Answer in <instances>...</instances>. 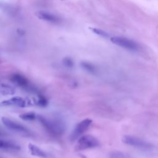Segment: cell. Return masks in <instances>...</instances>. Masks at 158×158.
Wrapping results in <instances>:
<instances>
[{
  "label": "cell",
  "instance_id": "cell-12",
  "mask_svg": "<svg viewBox=\"0 0 158 158\" xmlns=\"http://www.w3.org/2000/svg\"><path fill=\"white\" fill-rule=\"evenodd\" d=\"M1 93L3 95H12L15 93V89L11 86L3 83L1 86Z\"/></svg>",
  "mask_w": 158,
  "mask_h": 158
},
{
  "label": "cell",
  "instance_id": "cell-17",
  "mask_svg": "<svg viewBox=\"0 0 158 158\" xmlns=\"http://www.w3.org/2000/svg\"><path fill=\"white\" fill-rule=\"evenodd\" d=\"M62 63L64 65L68 68H72L74 65V62L72 58L69 57H65L62 59Z\"/></svg>",
  "mask_w": 158,
  "mask_h": 158
},
{
  "label": "cell",
  "instance_id": "cell-19",
  "mask_svg": "<svg viewBox=\"0 0 158 158\" xmlns=\"http://www.w3.org/2000/svg\"><path fill=\"white\" fill-rule=\"evenodd\" d=\"M62 1H64V0H62Z\"/></svg>",
  "mask_w": 158,
  "mask_h": 158
},
{
  "label": "cell",
  "instance_id": "cell-11",
  "mask_svg": "<svg viewBox=\"0 0 158 158\" xmlns=\"http://www.w3.org/2000/svg\"><path fill=\"white\" fill-rule=\"evenodd\" d=\"M0 149L19 150L20 148L18 144H15V143H13L9 141L0 139Z\"/></svg>",
  "mask_w": 158,
  "mask_h": 158
},
{
  "label": "cell",
  "instance_id": "cell-6",
  "mask_svg": "<svg viewBox=\"0 0 158 158\" xmlns=\"http://www.w3.org/2000/svg\"><path fill=\"white\" fill-rule=\"evenodd\" d=\"M29 102L30 101L20 96H14L8 99L2 101L0 102V106L1 107L17 106L20 107H24L30 105Z\"/></svg>",
  "mask_w": 158,
  "mask_h": 158
},
{
  "label": "cell",
  "instance_id": "cell-7",
  "mask_svg": "<svg viewBox=\"0 0 158 158\" xmlns=\"http://www.w3.org/2000/svg\"><path fill=\"white\" fill-rule=\"evenodd\" d=\"M1 121L2 123L6 126V127L10 130L22 133H27L28 132L27 128H25L23 125L12 120L8 117H2L1 118Z\"/></svg>",
  "mask_w": 158,
  "mask_h": 158
},
{
  "label": "cell",
  "instance_id": "cell-3",
  "mask_svg": "<svg viewBox=\"0 0 158 158\" xmlns=\"http://www.w3.org/2000/svg\"><path fill=\"white\" fill-rule=\"evenodd\" d=\"M110 40L116 45L129 51H137L139 49V46L136 42L125 37L114 36L110 38Z\"/></svg>",
  "mask_w": 158,
  "mask_h": 158
},
{
  "label": "cell",
  "instance_id": "cell-13",
  "mask_svg": "<svg viewBox=\"0 0 158 158\" xmlns=\"http://www.w3.org/2000/svg\"><path fill=\"white\" fill-rule=\"evenodd\" d=\"M81 67L88 72L91 73H96V67L91 63L88 62H81L80 63Z\"/></svg>",
  "mask_w": 158,
  "mask_h": 158
},
{
  "label": "cell",
  "instance_id": "cell-10",
  "mask_svg": "<svg viewBox=\"0 0 158 158\" xmlns=\"http://www.w3.org/2000/svg\"><path fill=\"white\" fill-rule=\"evenodd\" d=\"M28 149L30 152V154L32 156H36L40 158H47V154L46 152L43 151L41 149H40L37 146L32 144L29 143L28 145Z\"/></svg>",
  "mask_w": 158,
  "mask_h": 158
},
{
  "label": "cell",
  "instance_id": "cell-8",
  "mask_svg": "<svg viewBox=\"0 0 158 158\" xmlns=\"http://www.w3.org/2000/svg\"><path fill=\"white\" fill-rule=\"evenodd\" d=\"M36 16L42 20L53 24H59L62 21L60 17L48 11H38L36 12Z\"/></svg>",
  "mask_w": 158,
  "mask_h": 158
},
{
  "label": "cell",
  "instance_id": "cell-2",
  "mask_svg": "<svg viewBox=\"0 0 158 158\" xmlns=\"http://www.w3.org/2000/svg\"><path fill=\"white\" fill-rule=\"evenodd\" d=\"M99 145V142L94 136L86 135L79 138L75 146V150L77 151H83L85 149L96 148Z\"/></svg>",
  "mask_w": 158,
  "mask_h": 158
},
{
  "label": "cell",
  "instance_id": "cell-4",
  "mask_svg": "<svg viewBox=\"0 0 158 158\" xmlns=\"http://www.w3.org/2000/svg\"><path fill=\"white\" fill-rule=\"evenodd\" d=\"M122 141L127 144L131 145L143 150H149L152 148V145L149 143L133 136L126 135L123 138Z\"/></svg>",
  "mask_w": 158,
  "mask_h": 158
},
{
  "label": "cell",
  "instance_id": "cell-15",
  "mask_svg": "<svg viewBox=\"0 0 158 158\" xmlns=\"http://www.w3.org/2000/svg\"><path fill=\"white\" fill-rule=\"evenodd\" d=\"M48 99L43 95L40 94L38 96V100H37V105H38L40 107H45L48 106Z\"/></svg>",
  "mask_w": 158,
  "mask_h": 158
},
{
  "label": "cell",
  "instance_id": "cell-14",
  "mask_svg": "<svg viewBox=\"0 0 158 158\" xmlns=\"http://www.w3.org/2000/svg\"><path fill=\"white\" fill-rule=\"evenodd\" d=\"M19 117L26 121H32L34 120L36 118H37V115L32 112H25L23 114H22L19 115Z\"/></svg>",
  "mask_w": 158,
  "mask_h": 158
},
{
  "label": "cell",
  "instance_id": "cell-18",
  "mask_svg": "<svg viewBox=\"0 0 158 158\" xmlns=\"http://www.w3.org/2000/svg\"><path fill=\"white\" fill-rule=\"evenodd\" d=\"M110 158H127V156L120 152H112L110 155Z\"/></svg>",
  "mask_w": 158,
  "mask_h": 158
},
{
  "label": "cell",
  "instance_id": "cell-5",
  "mask_svg": "<svg viewBox=\"0 0 158 158\" xmlns=\"http://www.w3.org/2000/svg\"><path fill=\"white\" fill-rule=\"evenodd\" d=\"M91 123L92 120L89 118H85L78 123L70 134V140L74 141L80 138L81 135H82L83 133H84L88 130Z\"/></svg>",
  "mask_w": 158,
  "mask_h": 158
},
{
  "label": "cell",
  "instance_id": "cell-9",
  "mask_svg": "<svg viewBox=\"0 0 158 158\" xmlns=\"http://www.w3.org/2000/svg\"><path fill=\"white\" fill-rule=\"evenodd\" d=\"M10 80L19 87L25 89H30L31 88L28 80L23 75L19 73H13L10 77Z\"/></svg>",
  "mask_w": 158,
  "mask_h": 158
},
{
  "label": "cell",
  "instance_id": "cell-16",
  "mask_svg": "<svg viewBox=\"0 0 158 158\" xmlns=\"http://www.w3.org/2000/svg\"><path fill=\"white\" fill-rule=\"evenodd\" d=\"M90 29L93 33H94L95 34H96L99 36H101L104 37V38H108L109 37V34L106 31H104L101 29L97 28H90Z\"/></svg>",
  "mask_w": 158,
  "mask_h": 158
},
{
  "label": "cell",
  "instance_id": "cell-1",
  "mask_svg": "<svg viewBox=\"0 0 158 158\" xmlns=\"http://www.w3.org/2000/svg\"><path fill=\"white\" fill-rule=\"evenodd\" d=\"M37 118L43 127L52 135H59L65 130L64 125L59 120L48 119L42 115H37Z\"/></svg>",
  "mask_w": 158,
  "mask_h": 158
}]
</instances>
